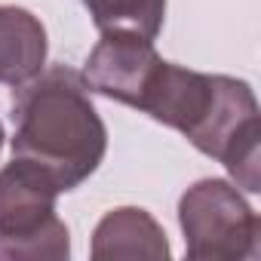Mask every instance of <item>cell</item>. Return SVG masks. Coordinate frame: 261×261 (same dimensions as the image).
<instances>
[{
	"instance_id": "cell-6",
	"label": "cell",
	"mask_w": 261,
	"mask_h": 261,
	"mask_svg": "<svg viewBox=\"0 0 261 261\" xmlns=\"http://www.w3.org/2000/svg\"><path fill=\"white\" fill-rule=\"evenodd\" d=\"M172 255L166 230L148 209L120 206L111 209L92 230V258L95 261H166Z\"/></svg>"
},
{
	"instance_id": "cell-9",
	"label": "cell",
	"mask_w": 261,
	"mask_h": 261,
	"mask_svg": "<svg viewBox=\"0 0 261 261\" xmlns=\"http://www.w3.org/2000/svg\"><path fill=\"white\" fill-rule=\"evenodd\" d=\"M4 139H7V136H4V123H0V148H4Z\"/></svg>"
},
{
	"instance_id": "cell-7",
	"label": "cell",
	"mask_w": 261,
	"mask_h": 261,
	"mask_svg": "<svg viewBox=\"0 0 261 261\" xmlns=\"http://www.w3.org/2000/svg\"><path fill=\"white\" fill-rule=\"evenodd\" d=\"M46 28L22 7H0V83L22 86L46 65Z\"/></svg>"
},
{
	"instance_id": "cell-8",
	"label": "cell",
	"mask_w": 261,
	"mask_h": 261,
	"mask_svg": "<svg viewBox=\"0 0 261 261\" xmlns=\"http://www.w3.org/2000/svg\"><path fill=\"white\" fill-rule=\"evenodd\" d=\"M101 34H129L154 40L166 19V0H83Z\"/></svg>"
},
{
	"instance_id": "cell-1",
	"label": "cell",
	"mask_w": 261,
	"mask_h": 261,
	"mask_svg": "<svg viewBox=\"0 0 261 261\" xmlns=\"http://www.w3.org/2000/svg\"><path fill=\"white\" fill-rule=\"evenodd\" d=\"M157 123L178 133L206 157L218 160L237 188L261 191L258 163V101L246 80L200 74L160 59L136 105Z\"/></svg>"
},
{
	"instance_id": "cell-5",
	"label": "cell",
	"mask_w": 261,
	"mask_h": 261,
	"mask_svg": "<svg viewBox=\"0 0 261 261\" xmlns=\"http://www.w3.org/2000/svg\"><path fill=\"white\" fill-rule=\"evenodd\" d=\"M157 62L160 53L154 49V40L129 34H101V40L86 59L83 80L92 92L136 108Z\"/></svg>"
},
{
	"instance_id": "cell-4",
	"label": "cell",
	"mask_w": 261,
	"mask_h": 261,
	"mask_svg": "<svg viewBox=\"0 0 261 261\" xmlns=\"http://www.w3.org/2000/svg\"><path fill=\"white\" fill-rule=\"evenodd\" d=\"M178 224L194 261H249L258 255V215L224 178L191 185L178 200Z\"/></svg>"
},
{
	"instance_id": "cell-3",
	"label": "cell",
	"mask_w": 261,
	"mask_h": 261,
	"mask_svg": "<svg viewBox=\"0 0 261 261\" xmlns=\"http://www.w3.org/2000/svg\"><path fill=\"white\" fill-rule=\"evenodd\" d=\"M59 185L34 163L13 157L0 169V261H65L68 224L56 215Z\"/></svg>"
},
{
	"instance_id": "cell-2",
	"label": "cell",
	"mask_w": 261,
	"mask_h": 261,
	"mask_svg": "<svg viewBox=\"0 0 261 261\" xmlns=\"http://www.w3.org/2000/svg\"><path fill=\"white\" fill-rule=\"evenodd\" d=\"M13 157L40 166L59 191L80 188L105 160L108 129L83 74L53 65L13 92Z\"/></svg>"
}]
</instances>
